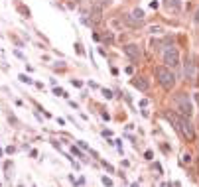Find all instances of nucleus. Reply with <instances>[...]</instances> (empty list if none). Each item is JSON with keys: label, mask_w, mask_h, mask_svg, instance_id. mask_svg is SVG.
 Listing matches in <instances>:
<instances>
[{"label": "nucleus", "mask_w": 199, "mask_h": 187, "mask_svg": "<svg viewBox=\"0 0 199 187\" xmlns=\"http://www.w3.org/2000/svg\"><path fill=\"white\" fill-rule=\"evenodd\" d=\"M118 22H124L126 26H130V28H140V26L144 24V10L136 8L130 16H124V18L118 20Z\"/></svg>", "instance_id": "nucleus-4"}, {"label": "nucleus", "mask_w": 199, "mask_h": 187, "mask_svg": "<svg viewBox=\"0 0 199 187\" xmlns=\"http://www.w3.org/2000/svg\"><path fill=\"white\" fill-rule=\"evenodd\" d=\"M18 79H20V81H22V83H28V85L32 83V79L28 77V75H18Z\"/></svg>", "instance_id": "nucleus-13"}, {"label": "nucleus", "mask_w": 199, "mask_h": 187, "mask_svg": "<svg viewBox=\"0 0 199 187\" xmlns=\"http://www.w3.org/2000/svg\"><path fill=\"white\" fill-rule=\"evenodd\" d=\"M191 162V156L189 154H184V156H181V164H189Z\"/></svg>", "instance_id": "nucleus-14"}, {"label": "nucleus", "mask_w": 199, "mask_h": 187, "mask_svg": "<svg viewBox=\"0 0 199 187\" xmlns=\"http://www.w3.org/2000/svg\"><path fill=\"white\" fill-rule=\"evenodd\" d=\"M103 97L105 99H112V93H110L109 89H103Z\"/></svg>", "instance_id": "nucleus-17"}, {"label": "nucleus", "mask_w": 199, "mask_h": 187, "mask_svg": "<svg viewBox=\"0 0 199 187\" xmlns=\"http://www.w3.org/2000/svg\"><path fill=\"white\" fill-rule=\"evenodd\" d=\"M150 8L156 10V8H158V2H156V0H152V2H150Z\"/></svg>", "instance_id": "nucleus-20"}, {"label": "nucleus", "mask_w": 199, "mask_h": 187, "mask_svg": "<svg viewBox=\"0 0 199 187\" xmlns=\"http://www.w3.org/2000/svg\"><path fill=\"white\" fill-rule=\"evenodd\" d=\"M103 183H105L106 187H112V181H110L109 177H103Z\"/></svg>", "instance_id": "nucleus-19"}, {"label": "nucleus", "mask_w": 199, "mask_h": 187, "mask_svg": "<svg viewBox=\"0 0 199 187\" xmlns=\"http://www.w3.org/2000/svg\"><path fill=\"white\" fill-rule=\"evenodd\" d=\"M164 63L168 67H177L180 65V53H177V49L175 47H168V49L164 51Z\"/></svg>", "instance_id": "nucleus-5"}, {"label": "nucleus", "mask_w": 199, "mask_h": 187, "mask_svg": "<svg viewBox=\"0 0 199 187\" xmlns=\"http://www.w3.org/2000/svg\"><path fill=\"white\" fill-rule=\"evenodd\" d=\"M195 22L199 24V10H197V12H195Z\"/></svg>", "instance_id": "nucleus-23"}, {"label": "nucleus", "mask_w": 199, "mask_h": 187, "mask_svg": "<svg viewBox=\"0 0 199 187\" xmlns=\"http://www.w3.org/2000/svg\"><path fill=\"white\" fill-rule=\"evenodd\" d=\"M156 77H158L160 85L166 89V91H171L175 87V75L170 71V67H156Z\"/></svg>", "instance_id": "nucleus-2"}, {"label": "nucleus", "mask_w": 199, "mask_h": 187, "mask_svg": "<svg viewBox=\"0 0 199 187\" xmlns=\"http://www.w3.org/2000/svg\"><path fill=\"white\" fill-rule=\"evenodd\" d=\"M164 28L162 26H150V34H162Z\"/></svg>", "instance_id": "nucleus-11"}, {"label": "nucleus", "mask_w": 199, "mask_h": 187, "mask_svg": "<svg viewBox=\"0 0 199 187\" xmlns=\"http://www.w3.org/2000/svg\"><path fill=\"white\" fill-rule=\"evenodd\" d=\"M166 118L174 124V128L185 138V140H189V142L195 140V128H193V124L189 122V118H185V116H177V114H174V112H166Z\"/></svg>", "instance_id": "nucleus-1"}, {"label": "nucleus", "mask_w": 199, "mask_h": 187, "mask_svg": "<svg viewBox=\"0 0 199 187\" xmlns=\"http://www.w3.org/2000/svg\"><path fill=\"white\" fill-rule=\"evenodd\" d=\"M75 49H77V53H81V55H83V49H81V45H79V44H75Z\"/></svg>", "instance_id": "nucleus-21"}, {"label": "nucleus", "mask_w": 199, "mask_h": 187, "mask_svg": "<svg viewBox=\"0 0 199 187\" xmlns=\"http://www.w3.org/2000/svg\"><path fill=\"white\" fill-rule=\"evenodd\" d=\"M18 10H20V12H22L24 16H28V18H30V10H28V8H24L22 4H20V6H18Z\"/></svg>", "instance_id": "nucleus-15"}, {"label": "nucleus", "mask_w": 199, "mask_h": 187, "mask_svg": "<svg viewBox=\"0 0 199 187\" xmlns=\"http://www.w3.org/2000/svg\"><path fill=\"white\" fill-rule=\"evenodd\" d=\"M132 87H136V89H140V91L146 93V91L150 89V83H148L144 77H134V79H132Z\"/></svg>", "instance_id": "nucleus-7"}, {"label": "nucleus", "mask_w": 199, "mask_h": 187, "mask_svg": "<svg viewBox=\"0 0 199 187\" xmlns=\"http://www.w3.org/2000/svg\"><path fill=\"white\" fill-rule=\"evenodd\" d=\"M99 40H103L105 44H112V34L110 32H105L103 36H99Z\"/></svg>", "instance_id": "nucleus-9"}, {"label": "nucleus", "mask_w": 199, "mask_h": 187, "mask_svg": "<svg viewBox=\"0 0 199 187\" xmlns=\"http://www.w3.org/2000/svg\"><path fill=\"white\" fill-rule=\"evenodd\" d=\"M122 49H124L126 57H128L130 61H134V63H138V61H140L142 51H140V47H138L136 44H128V45H124V47H122Z\"/></svg>", "instance_id": "nucleus-6"}, {"label": "nucleus", "mask_w": 199, "mask_h": 187, "mask_svg": "<svg viewBox=\"0 0 199 187\" xmlns=\"http://www.w3.org/2000/svg\"><path fill=\"white\" fill-rule=\"evenodd\" d=\"M79 146H81V148H83V150H89V148H87V144H85V142H83V140H79Z\"/></svg>", "instance_id": "nucleus-22"}, {"label": "nucleus", "mask_w": 199, "mask_h": 187, "mask_svg": "<svg viewBox=\"0 0 199 187\" xmlns=\"http://www.w3.org/2000/svg\"><path fill=\"white\" fill-rule=\"evenodd\" d=\"M53 93H55V95H59V97H67V93H65V91H63V89H55V91H53Z\"/></svg>", "instance_id": "nucleus-16"}, {"label": "nucleus", "mask_w": 199, "mask_h": 187, "mask_svg": "<svg viewBox=\"0 0 199 187\" xmlns=\"http://www.w3.org/2000/svg\"><path fill=\"white\" fill-rule=\"evenodd\" d=\"M175 106H177V110H180L181 116H185V118L191 116L193 106H191V100H189V97H187L185 93H177L175 95Z\"/></svg>", "instance_id": "nucleus-3"}, {"label": "nucleus", "mask_w": 199, "mask_h": 187, "mask_svg": "<svg viewBox=\"0 0 199 187\" xmlns=\"http://www.w3.org/2000/svg\"><path fill=\"white\" fill-rule=\"evenodd\" d=\"M0 158H2V150H0Z\"/></svg>", "instance_id": "nucleus-24"}, {"label": "nucleus", "mask_w": 199, "mask_h": 187, "mask_svg": "<svg viewBox=\"0 0 199 187\" xmlns=\"http://www.w3.org/2000/svg\"><path fill=\"white\" fill-rule=\"evenodd\" d=\"M170 4H171V8H174V10H180V8H181L180 0H170V2H168V6H170Z\"/></svg>", "instance_id": "nucleus-12"}, {"label": "nucleus", "mask_w": 199, "mask_h": 187, "mask_svg": "<svg viewBox=\"0 0 199 187\" xmlns=\"http://www.w3.org/2000/svg\"><path fill=\"white\" fill-rule=\"evenodd\" d=\"M71 152H73V154H75V156H77V158H83V154H81V152H79V150H77V148H75V146H71Z\"/></svg>", "instance_id": "nucleus-18"}, {"label": "nucleus", "mask_w": 199, "mask_h": 187, "mask_svg": "<svg viewBox=\"0 0 199 187\" xmlns=\"http://www.w3.org/2000/svg\"><path fill=\"white\" fill-rule=\"evenodd\" d=\"M184 73H185V79H189V81H195V67H193V63H191L189 59H185Z\"/></svg>", "instance_id": "nucleus-8"}, {"label": "nucleus", "mask_w": 199, "mask_h": 187, "mask_svg": "<svg viewBox=\"0 0 199 187\" xmlns=\"http://www.w3.org/2000/svg\"><path fill=\"white\" fill-rule=\"evenodd\" d=\"M93 4H97V6H101V8H105V6H110L112 0H93Z\"/></svg>", "instance_id": "nucleus-10"}]
</instances>
